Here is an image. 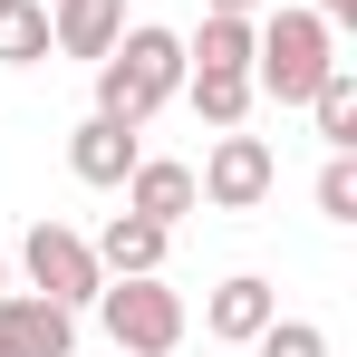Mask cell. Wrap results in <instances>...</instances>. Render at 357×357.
I'll return each mask as SVG.
<instances>
[{"mask_svg": "<svg viewBox=\"0 0 357 357\" xmlns=\"http://www.w3.org/2000/svg\"><path fill=\"white\" fill-rule=\"evenodd\" d=\"M165 97H183V39L174 29H116V49L97 59V116L116 126H145Z\"/></svg>", "mask_w": 357, "mask_h": 357, "instance_id": "1", "label": "cell"}, {"mask_svg": "<svg viewBox=\"0 0 357 357\" xmlns=\"http://www.w3.org/2000/svg\"><path fill=\"white\" fill-rule=\"evenodd\" d=\"M328 20L319 10H280V20H251V97H280L309 107V87L328 77Z\"/></svg>", "mask_w": 357, "mask_h": 357, "instance_id": "2", "label": "cell"}, {"mask_svg": "<svg viewBox=\"0 0 357 357\" xmlns=\"http://www.w3.org/2000/svg\"><path fill=\"white\" fill-rule=\"evenodd\" d=\"M97 319H107V338H116V357H165L183 348V299L155 280V271H135V280H107V290L87 299Z\"/></svg>", "mask_w": 357, "mask_h": 357, "instance_id": "3", "label": "cell"}, {"mask_svg": "<svg viewBox=\"0 0 357 357\" xmlns=\"http://www.w3.org/2000/svg\"><path fill=\"white\" fill-rule=\"evenodd\" d=\"M20 271H29V290H39V299H59V309H87V299L107 290V271H97L87 232H68V222H29V241H20Z\"/></svg>", "mask_w": 357, "mask_h": 357, "instance_id": "4", "label": "cell"}, {"mask_svg": "<svg viewBox=\"0 0 357 357\" xmlns=\"http://www.w3.org/2000/svg\"><path fill=\"white\" fill-rule=\"evenodd\" d=\"M271 183H280L271 145H261V135H241V126H222V135H213V155H203V174H193V193H203L213 213H251V203H271Z\"/></svg>", "mask_w": 357, "mask_h": 357, "instance_id": "5", "label": "cell"}, {"mask_svg": "<svg viewBox=\"0 0 357 357\" xmlns=\"http://www.w3.org/2000/svg\"><path fill=\"white\" fill-rule=\"evenodd\" d=\"M0 357H77V309L39 290H0Z\"/></svg>", "mask_w": 357, "mask_h": 357, "instance_id": "6", "label": "cell"}, {"mask_svg": "<svg viewBox=\"0 0 357 357\" xmlns=\"http://www.w3.org/2000/svg\"><path fill=\"white\" fill-rule=\"evenodd\" d=\"M271 319H280V290H271V280H251V271H232L222 290L203 299V328H213L222 348H251V338H261Z\"/></svg>", "mask_w": 357, "mask_h": 357, "instance_id": "7", "label": "cell"}, {"mask_svg": "<svg viewBox=\"0 0 357 357\" xmlns=\"http://www.w3.org/2000/svg\"><path fill=\"white\" fill-rule=\"evenodd\" d=\"M193 203H203V193H193V165H174V155H135V174H126V213H145V222L174 232Z\"/></svg>", "mask_w": 357, "mask_h": 357, "instance_id": "8", "label": "cell"}, {"mask_svg": "<svg viewBox=\"0 0 357 357\" xmlns=\"http://www.w3.org/2000/svg\"><path fill=\"white\" fill-rule=\"evenodd\" d=\"M116 29H126V0H59V10H49V49H59V59H107V49H116Z\"/></svg>", "mask_w": 357, "mask_h": 357, "instance_id": "9", "label": "cell"}, {"mask_svg": "<svg viewBox=\"0 0 357 357\" xmlns=\"http://www.w3.org/2000/svg\"><path fill=\"white\" fill-rule=\"evenodd\" d=\"M135 126H116V116H87L77 135H68V165H77V183H126L135 174Z\"/></svg>", "mask_w": 357, "mask_h": 357, "instance_id": "10", "label": "cell"}, {"mask_svg": "<svg viewBox=\"0 0 357 357\" xmlns=\"http://www.w3.org/2000/svg\"><path fill=\"white\" fill-rule=\"evenodd\" d=\"M97 251V271L107 280H135V271H165V222H145V213H116L107 232L87 241Z\"/></svg>", "mask_w": 357, "mask_h": 357, "instance_id": "11", "label": "cell"}, {"mask_svg": "<svg viewBox=\"0 0 357 357\" xmlns=\"http://www.w3.org/2000/svg\"><path fill=\"white\" fill-rule=\"evenodd\" d=\"M183 97H193V116L222 135V126L251 116V68H183Z\"/></svg>", "mask_w": 357, "mask_h": 357, "instance_id": "12", "label": "cell"}, {"mask_svg": "<svg viewBox=\"0 0 357 357\" xmlns=\"http://www.w3.org/2000/svg\"><path fill=\"white\" fill-rule=\"evenodd\" d=\"M183 68H251V20H232V10H203V29L183 39Z\"/></svg>", "mask_w": 357, "mask_h": 357, "instance_id": "13", "label": "cell"}, {"mask_svg": "<svg viewBox=\"0 0 357 357\" xmlns=\"http://www.w3.org/2000/svg\"><path fill=\"white\" fill-rule=\"evenodd\" d=\"M309 116H319V135H328V155H357V77L348 68H328V77L309 87Z\"/></svg>", "mask_w": 357, "mask_h": 357, "instance_id": "14", "label": "cell"}, {"mask_svg": "<svg viewBox=\"0 0 357 357\" xmlns=\"http://www.w3.org/2000/svg\"><path fill=\"white\" fill-rule=\"evenodd\" d=\"M49 59V0H0V68Z\"/></svg>", "mask_w": 357, "mask_h": 357, "instance_id": "15", "label": "cell"}, {"mask_svg": "<svg viewBox=\"0 0 357 357\" xmlns=\"http://www.w3.org/2000/svg\"><path fill=\"white\" fill-rule=\"evenodd\" d=\"M251 348L261 357H328V328H319V319H271Z\"/></svg>", "mask_w": 357, "mask_h": 357, "instance_id": "16", "label": "cell"}, {"mask_svg": "<svg viewBox=\"0 0 357 357\" xmlns=\"http://www.w3.org/2000/svg\"><path fill=\"white\" fill-rule=\"evenodd\" d=\"M319 213H328V222H357V155H328V174H319Z\"/></svg>", "mask_w": 357, "mask_h": 357, "instance_id": "17", "label": "cell"}, {"mask_svg": "<svg viewBox=\"0 0 357 357\" xmlns=\"http://www.w3.org/2000/svg\"><path fill=\"white\" fill-rule=\"evenodd\" d=\"M309 10H319L328 29H338V20H357V0H309Z\"/></svg>", "mask_w": 357, "mask_h": 357, "instance_id": "18", "label": "cell"}, {"mask_svg": "<svg viewBox=\"0 0 357 357\" xmlns=\"http://www.w3.org/2000/svg\"><path fill=\"white\" fill-rule=\"evenodd\" d=\"M203 10H232V20H251V10H261V0H203Z\"/></svg>", "mask_w": 357, "mask_h": 357, "instance_id": "19", "label": "cell"}, {"mask_svg": "<svg viewBox=\"0 0 357 357\" xmlns=\"http://www.w3.org/2000/svg\"><path fill=\"white\" fill-rule=\"evenodd\" d=\"M0 290H10V261H0Z\"/></svg>", "mask_w": 357, "mask_h": 357, "instance_id": "20", "label": "cell"}]
</instances>
